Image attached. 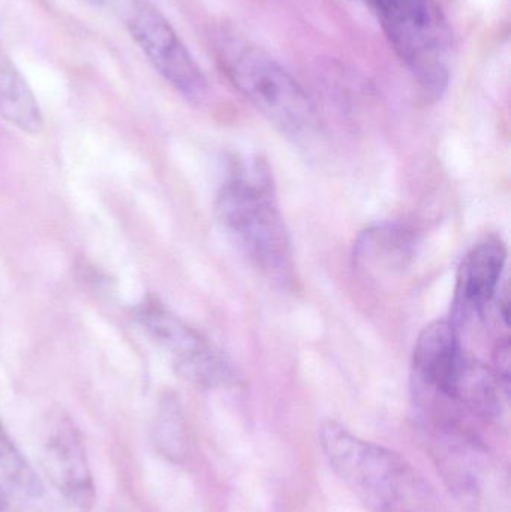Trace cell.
<instances>
[{"label":"cell","instance_id":"cell-1","mask_svg":"<svg viewBox=\"0 0 511 512\" xmlns=\"http://www.w3.org/2000/svg\"><path fill=\"white\" fill-rule=\"evenodd\" d=\"M318 435L332 471L372 512H444L431 483L395 451L333 420L324 421Z\"/></svg>","mask_w":511,"mask_h":512},{"label":"cell","instance_id":"cell-2","mask_svg":"<svg viewBox=\"0 0 511 512\" xmlns=\"http://www.w3.org/2000/svg\"><path fill=\"white\" fill-rule=\"evenodd\" d=\"M216 218L231 242L276 285L293 282L290 236L273 195L266 165L231 171L216 197Z\"/></svg>","mask_w":511,"mask_h":512},{"label":"cell","instance_id":"cell-3","mask_svg":"<svg viewBox=\"0 0 511 512\" xmlns=\"http://www.w3.org/2000/svg\"><path fill=\"white\" fill-rule=\"evenodd\" d=\"M213 48L237 92L282 134L308 140L318 131L311 99L267 51L231 27L216 30Z\"/></svg>","mask_w":511,"mask_h":512},{"label":"cell","instance_id":"cell-4","mask_svg":"<svg viewBox=\"0 0 511 512\" xmlns=\"http://www.w3.org/2000/svg\"><path fill=\"white\" fill-rule=\"evenodd\" d=\"M419 86L441 98L449 86V24L435 0H365Z\"/></svg>","mask_w":511,"mask_h":512},{"label":"cell","instance_id":"cell-5","mask_svg":"<svg viewBox=\"0 0 511 512\" xmlns=\"http://www.w3.org/2000/svg\"><path fill=\"white\" fill-rule=\"evenodd\" d=\"M135 315L146 333L170 355L174 369L186 381L201 388H215L233 379L225 355L164 304L147 300Z\"/></svg>","mask_w":511,"mask_h":512},{"label":"cell","instance_id":"cell-6","mask_svg":"<svg viewBox=\"0 0 511 512\" xmlns=\"http://www.w3.org/2000/svg\"><path fill=\"white\" fill-rule=\"evenodd\" d=\"M125 21L144 56L174 90L191 102L206 98V75L158 6L150 0H132Z\"/></svg>","mask_w":511,"mask_h":512},{"label":"cell","instance_id":"cell-7","mask_svg":"<svg viewBox=\"0 0 511 512\" xmlns=\"http://www.w3.org/2000/svg\"><path fill=\"white\" fill-rule=\"evenodd\" d=\"M39 451L42 469L57 492L78 510H92L96 502L95 483L75 424L63 415L51 420Z\"/></svg>","mask_w":511,"mask_h":512},{"label":"cell","instance_id":"cell-8","mask_svg":"<svg viewBox=\"0 0 511 512\" xmlns=\"http://www.w3.org/2000/svg\"><path fill=\"white\" fill-rule=\"evenodd\" d=\"M506 261V246L495 237L474 246L464 256L458 268L453 298L452 324L455 327L473 316L482 315L494 300Z\"/></svg>","mask_w":511,"mask_h":512},{"label":"cell","instance_id":"cell-9","mask_svg":"<svg viewBox=\"0 0 511 512\" xmlns=\"http://www.w3.org/2000/svg\"><path fill=\"white\" fill-rule=\"evenodd\" d=\"M465 354L452 321H434L423 328L414 348L413 367L420 385L452 400Z\"/></svg>","mask_w":511,"mask_h":512},{"label":"cell","instance_id":"cell-10","mask_svg":"<svg viewBox=\"0 0 511 512\" xmlns=\"http://www.w3.org/2000/svg\"><path fill=\"white\" fill-rule=\"evenodd\" d=\"M414 251L411 231L401 225H375L363 231L354 248L357 267L372 276L395 273L410 261Z\"/></svg>","mask_w":511,"mask_h":512},{"label":"cell","instance_id":"cell-11","mask_svg":"<svg viewBox=\"0 0 511 512\" xmlns=\"http://www.w3.org/2000/svg\"><path fill=\"white\" fill-rule=\"evenodd\" d=\"M0 119L29 134H38L44 126L41 108L29 83L2 50H0Z\"/></svg>","mask_w":511,"mask_h":512},{"label":"cell","instance_id":"cell-12","mask_svg":"<svg viewBox=\"0 0 511 512\" xmlns=\"http://www.w3.org/2000/svg\"><path fill=\"white\" fill-rule=\"evenodd\" d=\"M503 394L491 369L465 355L453 388V402L483 420L495 421L503 414Z\"/></svg>","mask_w":511,"mask_h":512},{"label":"cell","instance_id":"cell-13","mask_svg":"<svg viewBox=\"0 0 511 512\" xmlns=\"http://www.w3.org/2000/svg\"><path fill=\"white\" fill-rule=\"evenodd\" d=\"M156 450L173 463H182L188 454V433L182 409L174 397H165L153 424Z\"/></svg>","mask_w":511,"mask_h":512},{"label":"cell","instance_id":"cell-14","mask_svg":"<svg viewBox=\"0 0 511 512\" xmlns=\"http://www.w3.org/2000/svg\"><path fill=\"white\" fill-rule=\"evenodd\" d=\"M0 472L21 495L35 499L44 495V484L12 441L2 420H0Z\"/></svg>","mask_w":511,"mask_h":512},{"label":"cell","instance_id":"cell-15","mask_svg":"<svg viewBox=\"0 0 511 512\" xmlns=\"http://www.w3.org/2000/svg\"><path fill=\"white\" fill-rule=\"evenodd\" d=\"M510 351V339L506 336L503 339H498L494 354H492V363L494 364H492L491 372L494 373L495 379L506 397H509L510 394Z\"/></svg>","mask_w":511,"mask_h":512},{"label":"cell","instance_id":"cell-16","mask_svg":"<svg viewBox=\"0 0 511 512\" xmlns=\"http://www.w3.org/2000/svg\"><path fill=\"white\" fill-rule=\"evenodd\" d=\"M9 508L8 493L3 489L2 483H0V512H6Z\"/></svg>","mask_w":511,"mask_h":512},{"label":"cell","instance_id":"cell-17","mask_svg":"<svg viewBox=\"0 0 511 512\" xmlns=\"http://www.w3.org/2000/svg\"><path fill=\"white\" fill-rule=\"evenodd\" d=\"M81 2L87 3V5L95 6V8H98V6L104 5L105 0H81Z\"/></svg>","mask_w":511,"mask_h":512}]
</instances>
